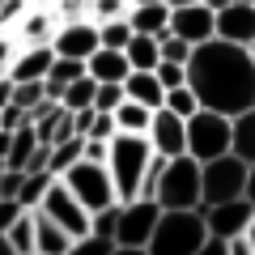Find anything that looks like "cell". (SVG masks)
I'll list each match as a JSON object with an SVG mask.
<instances>
[{
    "mask_svg": "<svg viewBox=\"0 0 255 255\" xmlns=\"http://www.w3.org/2000/svg\"><path fill=\"white\" fill-rule=\"evenodd\" d=\"M60 179L68 183V191L85 204V213H98V209H107V204H115V183H111V170L102 162H85L81 157V162L68 166Z\"/></svg>",
    "mask_w": 255,
    "mask_h": 255,
    "instance_id": "obj_6",
    "label": "cell"
},
{
    "mask_svg": "<svg viewBox=\"0 0 255 255\" xmlns=\"http://www.w3.org/2000/svg\"><path fill=\"white\" fill-rule=\"evenodd\" d=\"M21 124H30V111H21V107H0V128L4 132H13V128H21Z\"/></svg>",
    "mask_w": 255,
    "mask_h": 255,
    "instance_id": "obj_42",
    "label": "cell"
},
{
    "mask_svg": "<svg viewBox=\"0 0 255 255\" xmlns=\"http://www.w3.org/2000/svg\"><path fill=\"white\" fill-rule=\"evenodd\" d=\"M124 98L157 111L166 102V90H162V81H157V73H140V68H132V73L124 77Z\"/></svg>",
    "mask_w": 255,
    "mask_h": 255,
    "instance_id": "obj_19",
    "label": "cell"
},
{
    "mask_svg": "<svg viewBox=\"0 0 255 255\" xmlns=\"http://www.w3.org/2000/svg\"><path fill=\"white\" fill-rule=\"evenodd\" d=\"M21 213H26V209H21V204L13 200V196H0V234H4V230H9L13 221L21 217Z\"/></svg>",
    "mask_w": 255,
    "mask_h": 255,
    "instance_id": "obj_43",
    "label": "cell"
},
{
    "mask_svg": "<svg viewBox=\"0 0 255 255\" xmlns=\"http://www.w3.org/2000/svg\"><path fill=\"white\" fill-rule=\"evenodd\" d=\"M157 60H170V64H187L191 60V43L187 38H179V34H157Z\"/></svg>",
    "mask_w": 255,
    "mask_h": 255,
    "instance_id": "obj_31",
    "label": "cell"
},
{
    "mask_svg": "<svg viewBox=\"0 0 255 255\" xmlns=\"http://www.w3.org/2000/svg\"><path fill=\"white\" fill-rule=\"evenodd\" d=\"M98 21L94 17H77V21H60L51 38V51L55 55H68V60H90L98 51Z\"/></svg>",
    "mask_w": 255,
    "mask_h": 255,
    "instance_id": "obj_11",
    "label": "cell"
},
{
    "mask_svg": "<svg viewBox=\"0 0 255 255\" xmlns=\"http://www.w3.org/2000/svg\"><path fill=\"white\" fill-rule=\"evenodd\" d=\"M51 179H55L51 170H26L21 191H17V204H21V209H38V204H43V191H47V183H51Z\"/></svg>",
    "mask_w": 255,
    "mask_h": 255,
    "instance_id": "obj_27",
    "label": "cell"
},
{
    "mask_svg": "<svg viewBox=\"0 0 255 255\" xmlns=\"http://www.w3.org/2000/svg\"><path fill=\"white\" fill-rule=\"evenodd\" d=\"M13 60H17V38H13V30H0V77H9Z\"/></svg>",
    "mask_w": 255,
    "mask_h": 255,
    "instance_id": "obj_41",
    "label": "cell"
},
{
    "mask_svg": "<svg viewBox=\"0 0 255 255\" xmlns=\"http://www.w3.org/2000/svg\"><path fill=\"white\" fill-rule=\"evenodd\" d=\"M94 21H111V17H128V0H94L90 4Z\"/></svg>",
    "mask_w": 255,
    "mask_h": 255,
    "instance_id": "obj_37",
    "label": "cell"
},
{
    "mask_svg": "<svg viewBox=\"0 0 255 255\" xmlns=\"http://www.w3.org/2000/svg\"><path fill=\"white\" fill-rule=\"evenodd\" d=\"M68 136H77L73 111H68V107H55V115H51V145H60V140H68Z\"/></svg>",
    "mask_w": 255,
    "mask_h": 255,
    "instance_id": "obj_36",
    "label": "cell"
},
{
    "mask_svg": "<svg viewBox=\"0 0 255 255\" xmlns=\"http://www.w3.org/2000/svg\"><path fill=\"white\" fill-rule=\"evenodd\" d=\"M213 17L217 13L204 4V0H196V4H174L170 9V34H179V38H187L191 47H200V43H209V38H217V30H213Z\"/></svg>",
    "mask_w": 255,
    "mask_h": 255,
    "instance_id": "obj_12",
    "label": "cell"
},
{
    "mask_svg": "<svg viewBox=\"0 0 255 255\" xmlns=\"http://www.w3.org/2000/svg\"><path fill=\"white\" fill-rule=\"evenodd\" d=\"M145 140L153 145V153H162V157L187 153V119H179L174 111L157 107L153 111V124H149V132H145Z\"/></svg>",
    "mask_w": 255,
    "mask_h": 255,
    "instance_id": "obj_13",
    "label": "cell"
},
{
    "mask_svg": "<svg viewBox=\"0 0 255 255\" xmlns=\"http://www.w3.org/2000/svg\"><path fill=\"white\" fill-rule=\"evenodd\" d=\"M247 200L255 204V166H251V170H247Z\"/></svg>",
    "mask_w": 255,
    "mask_h": 255,
    "instance_id": "obj_50",
    "label": "cell"
},
{
    "mask_svg": "<svg viewBox=\"0 0 255 255\" xmlns=\"http://www.w3.org/2000/svg\"><path fill=\"white\" fill-rule=\"evenodd\" d=\"M204 238H209V230H204L200 209H162L145 251L149 255H196Z\"/></svg>",
    "mask_w": 255,
    "mask_h": 255,
    "instance_id": "obj_3",
    "label": "cell"
},
{
    "mask_svg": "<svg viewBox=\"0 0 255 255\" xmlns=\"http://www.w3.org/2000/svg\"><path fill=\"white\" fill-rule=\"evenodd\" d=\"M107 149H111V140H90V136H85L81 157H85V162H102V166H107Z\"/></svg>",
    "mask_w": 255,
    "mask_h": 255,
    "instance_id": "obj_44",
    "label": "cell"
},
{
    "mask_svg": "<svg viewBox=\"0 0 255 255\" xmlns=\"http://www.w3.org/2000/svg\"><path fill=\"white\" fill-rule=\"evenodd\" d=\"M230 153H238L247 166H255V107L230 119Z\"/></svg>",
    "mask_w": 255,
    "mask_h": 255,
    "instance_id": "obj_21",
    "label": "cell"
},
{
    "mask_svg": "<svg viewBox=\"0 0 255 255\" xmlns=\"http://www.w3.org/2000/svg\"><path fill=\"white\" fill-rule=\"evenodd\" d=\"M153 157V145L145 136H132V132H115L107 149V170L115 183V200H136L140 196V179H145V166Z\"/></svg>",
    "mask_w": 255,
    "mask_h": 255,
    "instance_id": "obj_2",
    "label": "cell"
},
{
    "mask_svg": "<svg viewBox=\"0 0 255 255\" xmlns=\"http://www.w3.org/2000/svg\"><path fill=\"white\" fill-rule=\"evenodd\" d=\"M51 47H17V60L9 64V81H43L51 68Z\"/></svg>",
    "mask_w": 255,
    "mask_h": 255,
    "instance_id": "obj_17",
    "label": "cell"
},
{
    "mask_svg": "<svg viewBox=\"0 0 255 255\" xmlns=\"http://www.w3.org/2000/svg\"><path fill=\"white\" fill-rule=\"evenodd\" d=\"M230 255H255V251H251V243L238 234V238H230Z\"/></svg>",
    "mask_w": 255,
    "mask_h": 255,
    "instance_id": "obj_46",
    "label": "cell"
},
{
    "mask_svg": "<svg viewBox=\"0 0 255 255\" xmlns=\"http://www.w3.org/2000/svg\"><path fill=\"white\" fill-rule=\"evenodd\" d=\"M247 51H251V60H255V43H251V47H247Z\"/></svg>",
    "mask_w": 255,
    "mask_h": 255,
    "instance_id": "obj_55",
    "label": "cell"
},
{
    "mask_svg": "<svg viewBox=\"0 0 255 255\" xmlns=\"http://www.w3.org/2000/svg\"><path fill=\"white\" fill-rule=\"evenodd\" d=\"M85 73L94 77L98 85H124V77L132 73L124 60V51H111V47H98V51L85 60Z\"/></svg>",
    "mask_w": 255,
    "mask_h": 255,
    "instance_id": "obj_18",
    "label": "cell"
},
{
    "mask_svg": "<svg viewBox=\"0 0 255 255\" xmlns=\"http://www.w3.org/2000/svg\"><path fill=\"white\" fill-rule=\"evenodd\" d=\"M111 255H149V251H145V247H115Z\"/></svg>",
    "mask_w": 255,
    "mask_h": 255,
    "instance_id": "obj_49",
    "label": "cell"
},
{
    "mask_svg": "<svg viewBox=\"0 0 255 255\" xmlns=\"http://www.w3.org/2000/svg\"><path fill=\"white\" fill-rule=\"evenodd\" d=\"M128 38H132V26H128V17L98 21V43H102V47H111V51H124Z\"/></svg>",
    "mask_w": 255,
    "mask_h": 255,
    "instance_id": "obj_28",
    "label": "cell"
},
{
    "mask_svg": "<svg viewBox=\"0 0 255 255\" xmlns=\"http://www.w3.org/2000/svg\"><path fill=\"white\" fill-rule=\"evenodd\" d=\"M255 204L247 200V196H238V200H221V204H204L200 217H204V230H209L213 238H238L247 234V221H251Z\"/></svg>",
    "mask_w": 255,
    "mask_h": 255,
    "instance_id": "obj_10",
    "label": "cell"
},
{
    "mask_svg": "<svg viewBox=\"0 0 255 255\" xmlns=\"http://www.w3.org/2000/svg\"><path fill=\"white\" fill-rule=\"evenodd\" d=\"M68 247H73V234L34 209V251L38 255H68Z\"/></svg>",
    "mask_w": 255,
    "mask_h": 255,
    "instance_id": "obj_20",
    "label": "cell"
},
{
    "mask_svg": "<svg viewBox=\"0 0 255 255\" xmlns=\"http://www.w3.org/2000/svg\"><path fill=\"white\" fill-rule=\"evenodd\" d=\"M247 170L251 166L238 153H221V157L200 162V209L204 204H221V200L247 196Z\"/></svg>",
    "mask_w": 255,
    "mask_h": 255,
    "instance_id": "obj_5",
    "label": "cell"
},
{
    "mask_svg": "<svg viewBox=\"0 0 255 255\" xmlns=\"http://www.w3.org/2000/svg\"><path fill=\"white\" fill-rule=\"evenodd\" d=\"M38 213H43V217H51L60 230H68L73 238L90 234V213H85V204L68 191V183H64V179H51V183H47Z\"/></svg>",
    "mask_w": 255,
    "mask_h": 255,
    "instance_id": "obj_8",
    "label": "cell"
},
{
    "mask_svg": "<svg viewBox=\"0 0 255 255\" xmlns=\"http://www.w3.org/2000/svg\"><path fill=\"white\" fill-rule=\"evenodd\" d=\"M243 238L251 243V251H255V213H251V221H247V234H243Z\"/></svg>",
    "mask_w": 255,
    "mask_h": 255,
    "instance_id": "obj_51",
    "label": "cell"
},
{
    "mask_svg": "<svg viewBox=\"0 0 255 255\" xmlns=\"http://www.w3.org/2000/svg\"><path fill=\"white\" fill-rule=\"evenodd\" d=\"M94 77L85 73V77H77L68 90H64V98H60V107H68V111H81V107H94Z\"/></svg>",
    "mask_w": 255,
    "mask_h": 255,
    "instance_id": "obj_30",
    "label": "cell"
},
{
    "mask_svg": "<svg viewBox=\"0 0 255 255\" xmlns=\"http://www.w3.org/2000/svg\"><path fill=\"white\" fill-rule=\"evenodd\" d=\"M115 251V243L111 238H102V234H81V238H73V247H68V255H111Z\"/></svg>",
    "mask_w": 255,
    "mask_h": 255,
    "instance_id": "obj_32",
    "label": "cell"
},
{
    "mask_svg": "<svg viewBox=\"0 0 255 255\" xmlns=\"http://www.w3.org/2000/svg\"><path fill=\"white\" fill-rule=\"evenodd\" d=\"M157 217H162V204L149 200V196L124 200L119 204V221H115V247H145Z\"/></svg>",
    "mask_w": 255,
    "mask_h": 255,
    "instance_id": "obj_9",
    "label": "cell"
},
{
    "mask_svg": "<svg viewBox=\"0 0 255 255\" xmlns=\"http://www.w3.org/2000/svg\"><path fill=\"white\" fill-rule=\"evenodd\" d=\"M0 4H4V0H0Z\"/></svg>",
    "mask_w": 255,
    "mask_h": 255,
    "instance_id": "obj_58",
    "label": "cell"
},
{
    "mask_svg": "<svg viewBox=\"0 0 255 255\" xmlns=\"http://www.w3.org/2000/svg\"><path fill=\"white\" fill-rule=\"evenodd\" d=\"M124 102V85H94V111H115Z\"/></svg>",
    "mask_w": 255,
    "mask_h": 255,
    "instance_id": "obj_38",
    "label": "cell"
},
{
    "mask_svg": "<svg viewBox=\"0 0 255 255\" xmlns=\"http://www.w3.org/2000/svg\"><path fill=\"white\" fill-rule=\"evenodd\" d=\"M0 255H17V251H13V243H9L4 234H0Z\"/></svg>",
    "mask_w": 255,
    "mask_h": 255,
    "instance_id": "obj_52",
    "label": "cell"
},
{
    "mask_svg": "<svg viewBox=\"0 0 255 255\" xmlns=\"http://www.w3.org/2000/svg\"><path fill=\"white\" fill-rule=\"evenodd\" d=\"M26 13H30V0H4L0 4V30H13Z\"/></svg>",
    "mask_w": 255,
    "mask_h": 255,
    "instance_id": "obj_39",
    "label": "cell"
},
{
    "mask_svg": "<svg viewBox=\"0 0 255 255\" xmlns=\"http://www.w3.org/2000/svg\"><path fill=\"white\" fill-rule=\"evenodd\" d=\"M128 26H132V34H166V26H170V4L166 0L128 4Z\"/></svg>",
    "mask_w": 255,
    "mask_h": 255,
    "instance_id": "obj_16",
    "label": "cell"
},
{
    "mask_svg": "<svg viewBox=\"0 0 255 255\" xmlns=\"http://www.w3.org/2000/svg\"><path fill=\"white\" fill-rule=\"evenodd\" d=\"M90 4H94V0H55V17H60V21L90 17Z\"/></svg>",
    "mask_w": 255,
    "mask_h": 255,
    "instance_id": "obj_40",
    "label": "cell"
},
{
    "mask_svg": "<svg viewBox=\"0 0 255 255\" xmlns=\"http://www.w3.org/2000/svg\"><path fill=\"white\" fill-rule=\"evenodd\" d=\"M213 30H217V38H226V43L251 47V43H255V4L234 0V4H226V9H217Z\"/></svg>",
    "mask_w": 255,
    "mask_h": 255,
    "instance_id": "obj_14",
    "label": "cell"
},
{
    "mask_svg": "<svg viewBox=\"0 0 255 255\" xmlns=\"http://www.w3.org/2000/svg\"><path fill=\"white\" fill-rule=\"evenodd\" d=\"M111 115H115V128H119V132H132V136H145L149 124H153V111L140 107V102H132V98H124Z\"/></svg>",
    "mask_w": 255,
    "mask_h": 255,
    "instance_id": "obj_22",
    "label": "cell"
},
{
    "mask_svg": "<svg viewBox=\"0 0 255 255\" xmlns=\"http://www.w3.org/2000/svg\"><path fill=\"white\" fill-rule=\"evenodd\" d=\"M153 200L162 209H200V162L191 153L166 157L162 174L153 183Z\"/></svg>",
    "mask_w": 255,
    "mask_h": 255,
    "instance_id": "obj_4",
    "label": "cell"
},
{
    "mask_svg": "<svg viewBox=\"0 0 255 255\" xmlns=\"http://www.w3.org/2000/svg\"><path fill=\"white\" fill-rule=\"evenodd\" d=\"M34 255H38V251H34Z\"/></svg>",
    "mask_w": 255,
    "mask_h": 255,
    "instance_id": "obj_59",
    "label": "cell"
},
{
    "mask_svg": "<svg viewBox=\"0 0 255 255\" xmlns=\"http://www.w3.org/2000/svg\"><path fill=\"white\" fill-rule=\"evenodd\" d=\"M187 153L196 162H209V157L230 153V115H217V111H196L187 119Z\"/></svg>",
    "mask_w": 255,
    "mask_h": 255,
    "instance_id": "obj_7",
    "label": "cell"
},
{
    "mask_svg": "<svg viewBox=\"0 0 255 255\" xmlns=\"http://www.w3.org/2000/svg\"><path fill=\"white\" fill-rule=\"evenodd\" d=\"M81 149H85V136H68V140H60V145H51V153H47V170L60 179L68 166L81 162Z\"/></svg>",
    "mask_w": 255,
    "mask_h": 255,
    "instance_id": "obj_25",
    "label": "cell"
},
{
    "mask_svg": "<svg viewBox=\"0 0 255 255\" xmlns=\"http://www.w3.org/2000/svg\"><path fill=\"white\" fill-rule=\"evenodd\" d=\"M4 238L13 243V251H17V255H34V209L21 213V217L4 230Z\"/></svg>",
    "mask_w": 255,
    "mask_h": 255,
    "instance_id": "obj_26",
    "label": "cell"
},
{
    "mask_svg": "<svg viewBox=\"0 0 255 255\" xmlns=\"http://www.w3.org/2000/svg\"><path fill=\"white\" fill-rule=\"evenodd\" d=\"M247 4H255V0H247Z\"/></svg>",
    "mask_w": 255,
    "mask_h": 255,
    "instance_id": "obj_57",
    "label": "cell"
},
{
    "mask_svg": "<svg viewBox=\"0 0 255 255\" xmlns=\"http://www.w3.org/2000/svg\"><path fill=\"white\" fill-rule=\"evenodd\" d=\"M38 149V136H34V124H21L13 128V140H9V157H4V166L9 170H26V157Z\"/></svg>",
    "mask_w": 255,
    "mask_h": 255,
    "instance_id": "obj_24",
    "label": "cell"
},
{
    "mask_svg": "<svg viewBox=\"0 0 255 255\" xmlns=\"http://www.w3.org/2000/svg\"><path fill=\"white\" fill-rule=\"evenodd\" d=\"M128 68H140V73H153L157 68V34H132L124 47Z\"/></svg>",
    "mask_w": 255,
    "mask_h": 255,
    "instance_id": "obj_23",
    "label": "cell"
},
{
    "mask_svg": "<svg viewBox=\"0 0 255 255\" xmlns=\"http://www.w3.org/2000/svg\"><path fill=\"white\" fill-rule=\"evenodd\" d=\"M166 111H174L179 119H191L196 111H200V98L191 94V85H174V90H166V102H162Z\"/></svg>",
    "mask_w": 255,
    "mask_h": 255,
    "instance_id": "obj_29",
    "label": "cell"
},
{
    "mask_svg": "<svg viewBox=\"0 0 255 255\" xmlns=\"http://www.w3.org/2000/svg\"><path fill=\"white\" fill-rule=\"evenodd\" d=\"M115 132L119 128H115V115H111V111H94V119L85 124V136L90 140H111Z\"/></svg>",
    "mask_w": 255,
    "mask_h": 255,
    "instance_id": "obj_34",
    "label": "cell"
},
{
    "mask_svg": "<svg viewBox=\"0 0 255 255\" xmlns=\"http://www.w3.org/2000/svg\"><path fill=\"white\" fill-rule=\"evenodd\" d=\"M166 4H170V9H174V4H196V0H166Z\"/></svg>",
    "mask_w": 255,
    "mask_h": 255,
    "instance_id": "obj_54",
    "label": "cell"
},
{
    "mask_svg": "<svg viewBox=\"0 0 255 255\" xmlns=\"http://www.w3.org/2000/svg\"><path fill=\"white\" fill-rule=\"evenodd\" d=\"M9 98H13V81H9V77H0V107H9Z\"/></svg>",
    "mask_w": 255,
    "mask_h": 255,
    "instance_id": "obj_47",
    "label": "cell"
},
{
    "mask_svg": "<svg viewBox=\"0 0 255 255\" xmlns=\"http://www.w3.org/2000/svg\"><path fill=\"white\" fill-rule=\"evenodd\" d=\"M196 255H230V243H226V238H204V243H200V251H196Z\"/></svg>",
    "mask_w": 255,
    "mask_h": 255,
    "instance_id": "obj_45",
    "label": "cell"
},
{
    "mask_svg": "<svg viewBox=\"0 0 255 255\" xmlns=\"http://www.w3.org/2000/svg\"><path fill=\"white\" fill-rule=\"evenodd\" d=\"M204 4H209V9L217 13V9H226V4H234V0H204Z\"/></svg>",
    "mask_w": 255,
    "mask_h": 255,
    "instance_id": "obj_53",
    "label": "cell"
},
{
    "mask_svg": "<svg viewBox=\"0 0 255 255\" xmlns=\"http://www.w3.org/2000/svg\"><path fill=\"white\" fill-rule=\"evenodd\" d=\"M128 4H145V0H128Z\"/></svg>",
    "mask_w": 255,
    "mask_h": 255,
    "instance_id": "obj_56",
    "label": "cell"
},
{
    "mask_svg": "<svg viewBox=\"0 0 255 255\" xmlns=\"http://www.w3.org/2000/svg\"><path fill=\"white\" fill-rule=\"evenodd\" d=\"M9 140H13V132L0 128V166H4V157H9Z\"/></svg>",
    "mask_w": 255,
    "mask_h": 255,
    "instance_id": "obj_48",
    "label": "cell"
},
{
    "mask_svg": "<svg viewBox=\"0 0 255 255\" xmlns=\"http://www.w3.org/2000/svg\"><path fill=\"white\" fill-rule=\"evenodd\" d=\"M55 26H60L55 9H34V4H30V13L13 26V38H17V47H51Z\"/></svg>",
    "mask_w": 255,
    "mask_h": 255,
    "instance_id": "obj_15",
    "label": "cell"
},
{
    "mask_svg": "<svg viewBox=\"0 0 255 255\" xmlns=\"http://www.w3.org/2000/svg\"><path fill=\"white\" fill-rule=\"evenodd\" d=\"M157 81L162 90H174V85H187V64H170V60H157Z\"/></svg>",
    "mask_w": 255,
    "mask_h": 255,
    "instance_id": "obj_35",
    "label": "cell"
},
{
    "mask_svg": "<svg viewBox=\"0 0 255 255\" xmlns=\"http://www.w3.org/2000/svg\"><path fill=\"white\" fill-rule=\"evenodd\" d=\"M13 107H21V111H34L38 102H43V81H13Z\"/></svg>",
    "mask_w": 255,
    "mask_h": 255,
    "instance_id": "obj_33",
    "label": "cell"
},
{
    "mask_svg": "<svg viewBox=\"0 0 255 255\" xmlns=\"http://www.w3.org/2000/svg\"><path fill=\"white\" fill-rule=\"evenodd\" d=\"M187 85L200 98L204 111H217V115L234 119V115L255 107V60L238 43L209 38V43L191 47Z\"/></svg>",
    "mask_w": 255,
    "mask_h": 255,
    "instance_id": "obj_1",
    "label": "cell"
}]
</instances>
